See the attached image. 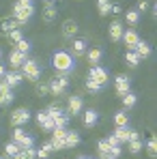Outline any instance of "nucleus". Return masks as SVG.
Here are the masks:
<instances>
[{"instance_id": "53", "label": "nucleus", "mask_w": 157, "mask_h": 159, "mask_svg": "<svg viewBox=\"0 0 157 159\" xmlns=\"http://www.w3.org/2000/svg\"><path fill=\"white\" fill-rule=\"evenodd\" d=\"M86 159H93V157H86Z\"/></svg>"}, {"instance_id": "47", "label": "nucleus", "mask_w": 157, "mask_h": 159, "mask_svg": "<svg viewBox=\"0 0 157 159\" xmlns=\"http://www.w3.org/2000/svg\"><path fill=\"white\" fill-rule=\"evenodd\" d=\"M4 73H7V69H4V65H2V62H0V80L4 78Z\"/></svg>"}, {"instance_id": "18", "label": "nucleus", "mask_w": 157, "mask_h": 159, "mask_svg": "<svg viewBox=\"0 0 157 159\" xmlns=\"http://www.w3.org/2000/svg\"><path fill=\"white\" fill-rule=\"evenodd\" d=\"M86 56H88V62L95 67V65H99V60H101V50H99V48L86 50Z\"/></svg>"}, {"instance_id": "5", "label": "nucleus", "mask_w": 157, "mask_h": 159, "mask_svg": "<svg viewBox=\"0 0 157 159\" xmlns=\"http://www.w3.org/2000/svg\"><path fill=\"white\" fill-rule=\"evenodd\" d=\"M88 78H90V80H95L97 84H101V86H104L105 82L110 80V75H108V71H105L104 67L95 65V67H90V73H88Z\"/></svg>"}, {"instance_id": "27", "label": "nucleus", "mask_w": 157, "mask_h": 159, "mask_svg": "<svg viewBox=\"0 0 157 159\" xmlns=\"http://www.w3.org/2000/svg\"><path fill=\"white\" fill-rule=\"evenodd\" d=\"M97 9H99V15H108L112 4H110V0H97Z\"/></svg>"}, {"instance_id": "12", "label": "nucleus", "mask_w": 157, "mask_h": 159, "mask_svg": "<svg viewBox=\"0 0 157 159\" xmlns=\"http://www.w3.org/2000/svg\"><path fill=\"white\" fill-rule=\"evenodd\" d=\"M2 80L13 88V86H20V84H22L24 75H22V73H17V71H9V73H4V78H2Z\"/></svg>"}, {"instance_id": "14", "label": "nucleus", "mask_w": 157, "mask_h": 159, "mask_svg": "<svg viewBox=\"0 0 157 159\" xmlns=\"http://www.w3.org/2000/svg\"><path fill=\"white\" fill-rule=\"evenodd\" d=\"M71 54H73V56L86 54V41H84V39H76V41L71 43Z\"/></svg>"}, {"instance_id": "22", "label": "nucleus", "mask_w": 157, "mask_h": 159, "mask_svg": "<svg viewBox=\"0 0 157 159\" xmlns=\"http://www.w3.org/2000/svg\"><path fill=\"white\" fill-rule=\"evenodd\" d=\"M62 32H65V37H73V34L78 32V24H76L73 20L65 22V26H62Z\"/></svg>"}, {"instance_id": "32", "label": "nucleus", "mask_w": 157, "mask_h": 159, "mask_svg": "<svg viewBox=\"0 0 157 159\" xmlns=\"http://www.w3.org/2000/svg\"><path fill=\"white\" fill-rule=\"evenodd\" d=\"M45 114H48L50 118H58V116H60V114H65V112H62L58 106H50L48 110H45Z\"/></svg>"}, {"instance_id": "31", "label": "nucleus", "mask_w": 157, "mask_h": 159, "mask_svg": "<svg viewBox=\"0 0 157 159\" xmlns=\"http://www.w3.org/2000/svg\"><path fill=\"white\" fill-rule=\"evenodd\" d=\"M140 22V13L138 11H127V24L129 26H136Z\"/></svg>"}, {"instance_id": "4", "label": "nucleus", "mask_w": 157, "mask_h": 159, "mask_svg": "<svg viewBox=\"0 0 157 159\" xmlns=\"http://www.w3.org/2000/svg\"><path fill=\"white\" fill-rule=\"evenodd\" d=\"M67 86H69V80H67V78H54L52 82L48 84L50 93H52V95H56V97H58V95H62V93L67 90Z\"/></svg>"}, {"instance_id": "38", "label": "nucleus", "mask_w": 157, "mask_h": 159, "mask_svg": "<svg viewBox=\"0 0 157 159\" xmlns=\"http://www.w3.org/2000/svg\"><path fill=\"white\" fill-rule=\"evenodd\" d=\"M86 88H88V90H90V93H99V90H101V84H97V82H95V80H86Z\"/></svg>"}, {"instance_id": "34", "label": "nucleus", "mask_w": 157, "mask_h": 159, "mask_svg": "<svg viewBox=\"0 0 157 159\" xmlns=\"http://www.w3.org/2000/svg\"><path fill=\"white\" fill-rule=\"evenodd\" d=\"M110 144L105 142V140H99V144H97V151H99V155H110Z\"/></svg>"}, {"instance_id": "10", "label": "nucleus", "mask_w": 157, "mask_h": 159, "mask_svg": "<svg viewBox=\"0 0 157 159\" xmlns=\"http://www.w3.org/2000/svg\"><path fill=\"white\" fill-rule=\"evenodd\" d=\"M121 37H123V24L118 22V20H114L112 24H110V41H121Z\"/></svg>"}, {"instance_id": "2", "label": "nucleus", "mask_w": 157, "mask_h": 159, "mask_svg": "<svg viewBox=\"0 0 157 159\" xmlns=\"http://www.w3.org/2000/svg\"><path fill=\"white\" fill-rule=\"evenodd\" d=\"M22 69H24V78H28V80H39V75H41V67H39V62L37 60H26L24 65H22Z\"/></svg>"}, {"instance_id": "30", "label": "nucleus", "mask_w": 157, "mask_h": 159, "mask_svg": "<svg viewBox=\"0 0 157 159\" xmlns=\"http://www.w3.org/2000/svg\"><path fill=\"white\" fill-rule=\"evenodd\" d=\"M140 151H142V142H140V138H136V140H129V153L138 155Z\"/></svg>"}, {"instance_id": "51", "label": "nucleus", "mask_w": 157, "mask_h": 159, "mask_svg": "<svg viewBox=\"0 0 157 159\" xmlns=\"http://www.w3.org/2000/svg\"><path fill=\"white\" fill-rule=\"evenodd\" d=\"M0 60H2V50H0Z\"/></svg>"}, {"instance_id": "42", "label": "nucleus", "mask_w": 157, "mask_h": 159, "mask_svg": "<svg viewBox=\"0 0 157 159\" xmlns=\"http://www.w3.org/2000/svg\"><path fill=\"white\" fill-rule=\"evenodd\" d=\"M105 142H108L110 146H121V142H118V138H116L114 133H112V135H108V138H105Z\"/></svg>"}, {"instance_id": "8", "label": "nucleus", "mask_w": 157, "mask_h": 159, "mask_svg": "<svg viewBox=\"0 0 157 159\" xmlns=\"http://www.w3.org/2000/svg\"><path fill=\"white\" fill-rule=\"evenodd\" d=\"M123 43L127 45V50H133L136 45H138V41H140V37H138V32L136 30H123Z\"/></svg>"}, {"instance_id": "13", "label": "nucleus", "mask_w": 157, "mask_h": 159, "mask_svg": "<svg viewBox=\"0 0 157 159\" xmlns=\"http://www.w3.org/2000/svg\"><path fill=\"white\" fill-rule=\"evenodd\" d=\"M82 112V97H71L69 99V106H67V114H80Z\"/></svg>"}, {"instance_id": "39", "label": "nucleus", "mask_w": 157, "mask_h": 159, "mask_svg": "<svg viewBox=\"0 0 157 159\" xmlns=\"http://www.w3.org/2000/svg\"><path fill=\"white\" fill-rule=\"evenodd\" d=\"M9 37H11V41H13V43H17V41H22V39H24V37H22V30H20V28H15L13 32H9Z\"/></svg>"}, {"instance_id": "29", "label": "nucleus", "mask_w": 157, "mask_h": 159, "mask_svg": "<svg viewBox=\"0 0 157 159\" xmlns=\"http://www.w3.org/2000/svg\"><path fill=\"white\" fill-rule=\"evenodd\" d=\"M136 101H138V99H136V95H133V93H127V95H123V106L127 107V110L136 106Z\"/></svg>"}, {"instance_id": "23", "label": "nucleus", "mask_w": 157, "mask_h": 159, "mask_svg": "<svg viewBox=\"0 0 157 159\" xmlns=\"http://www.w3.org/2000/svg\"><path fill=\"white\" fill-rule=\"evenodd\" d=\"M114 135L118 138L121 144H125V142L129 140V129H127V127H116V129H114Z\"/></svg>"}, {"instance_id": "48", "label": "nucleus", "mask_w": 157, "mask_h": 159, "mask_svg": "<svg viewBox=\"0 0 157 159\" xmlns=\"http://www.w3.org/2000/svg\"><path fill=\"white\" fill-rule=\"evenodd\" d=\"M0 106H4V97H2V93H0Z\"/></svg>"}, {"instance_id": "35", "label": "nucleus", "mask_w": 157, "mask_h": 159, "mask_svg": "<svg viewBox=\"0 0 157 159\" xmlns=\"http://www.w3.org/2000/svg\"><path fill=\"white\" fill-rule=\"evenodd\" d=\"M15 50H17V52H22V54H28L30 43H28L26 39H22V41H17V43H15Z\"/></svg>"}, {"instance_id": "3", "label": "nucleus", "mask_w": 157, "mask_h": 159, "mask_svg": "<svg viewBox=\"0 0 157 159\" xmlns=\"http://www.w3.org/2000/svg\"><path fill=\"white\" fill-rule=\"evenodd\" d=\"M32 13H35L32 7H22V4H15L13 7V15H15V22L17 24H26L28 20L32 17Z\"/></svg>"}, {"instance_id": "46", "label": "nucleus", "mask_w": 157, "mask_h": 159, "mask_svg": "<svg viewBox=\"0 0 157 159\" xmlns=\"http://www.w3.org/2000/svg\"><path fill=\"white\" fill-rule=\"evenodd\" d=\"M146 9H149V4H146V2H144V0H142V2H140V4H138V11H146Z\"/></svg>"}, {"instance_id": "45", "label": "nucleus", "mask_w": 157, "mask_h": 159, "mask_svg": "<svg viewBox=\"0 0 157 159\" xmlns=\"http://www.w3.org/2000/svg\"><path fill=\"white\" fill-rule=\"evenodd\" d=\"M17 4H22V7H32V0H17Z\"/></svg>"}, {"instance_id": "16", "label": "nucleus", "mask_w": 157, "mask_h": 159, "mask_svg": "<svg viewBox=\"0 0 157 159\" xmlns=\"http://www.w3.org/2000/svg\"><path fill=\"white\" fill-rule=\"evenodd\" d=\"M133 52L138 54L140 58H146V56H151V45L144 43V41H138V45L133 48Z\"/></svg>"}, {"instance_id": "17", "label": "nucleus", "mask_w": 157, "mask_h": 159, "mask_svg": "<svg viewBox=\"0 0 157 159\" xmlns=\"http://www.w3.org/2000/svg\"><path fill=\"white\" fill-rule=\"evenodd\" d=\"M65 144H67V148L78 146L80 144V133L78 131H67V135H65Z\"/></svg>"}, {"instance_id": "33", "label": "nucleus", "mask_w": 157, "mask_h": 159, "mask_svg": "<svg viewBox=\"0 0 157 159\" xmlns=\"http://www.w3.org/2000/svg\"><path fill=\"white\" fill-rule=\"evenodd\" d=\"M20 146H22V148H30V146H35V138L26 133V135H24V138L20 140Z\"/></svg>"}, {"instance_id": "21", "label": "nucleus", "mask_w": 157, "mask_h": 159, "mask_svg": "<svg viewBox=\"0 0 157 159\" xmlns=\"http://www.w3.org/2000/svg\"><path fill=\"white\" fill-rule=\"evenodd\" d=\"M125 62H127L129 67H138V62H140V56L133 52V50H127V52H125Z\"/></svg>"}, {"instance_id": "28", "label": "nucleus", "mask_w": 157, "mask_h": 159, "mask_svg": "<svg viewBox=\"0 0 157 159\" xmlns=\"http://www.w3.org/2000/svg\"><path fill=\"white\" fill-rule=\"evenodd\" d=\"M54 17H56V9H54V4H48L43 9V20L45 22H54Z\"/></svg>"}, {"instance_id": "52", "label": "nucleus", "mask_w": 157, "mask_h": 159, "mask_svg": "<svg viewBox=\"0 0 157 159\" xmlns=\"http://www.w3.org/2000/svg\"><path fill=\"white\" fill-rule=\"evenodd\" d=\"M78 159H86V157H78Z\"/></svg>"}, {"instance_id": "50", "label": "nucleus", "mask_w": 157, "mask_h": 159, "mask_svg": "<svg viewBox=\"0 0 157 159\" xmlns=\"http://www.w3.org/2000/svg\"><path fill=\"white\" fill-rule=\"evenodd\" d=\"M45 2H48V4H54V0H45Z\"/></svg>"}, {"instance_id": "44", "label": "nucleus", "mask_w": 157, "mask_h": 159, "mask_svg": "<svg viewBox=\"0 0 157 159\" xmlns=\"http://www.w3.org/2000/svg\"><path fill=\"white\" fill-rule=\"evenodd\" d=\"M45 118H48V114H45V110H43V112H39V114H37V123H39V125H41V123H43V120H45Z\"/></svg>"}, {"instance_id": "11", "label": "nucleus", "mask_w": 157, "mask_h": 159, "mask_svg": "<svg viewBox=\"0 0 157 159\" xmlns=\"http://www.w3.org/2000/svg\"><path fill=\"white\" fill-rule=\"evenodd\" d=\"M114 84H116V93H118L121 97L129 93V78H125V75H118V78L114 80Z\"/></svg>"}, {"instance_id": "9", "label": "nucleus", "mask_w": 157, "mask_h": 159, "mask_svg": "<svg viewBox=\"0 0 157 159\" xmlns=\"http://www.w3.org/2000/svg\"><path fill=\"white\" fill-rule=\"evenodd\" d=\"M24 62H26V54L17 52V50H13V52L9 54V65H11L13 69H20Z\"/></svg>"}, {"instance_id": "37", "label": "nucleus", "mask_w": 157, "mask_h": 159, "mask_svg": "<svg viewBox=\"0 0 157 159\" xmlns=\"http://www.w3.org/2000/svg\"><path fill=\"white\" fill-rule=\"evenodd\" d=\"M17 26H20V24H17L15 20H9V22H2V30H4V32H13V30H15Z\"/></svg>"}, {"instance_id": "6", "label": "nucleus", "mask_w": 157, "mask_h": 159, "mask_svg": "<svg viewBox=\"0 0 157 159\" xmlns=\"http://www.w3.org/2000/svg\"><path fill=\"white\" fill-rule=\"evenodd\" d=\"M28 120H30V112H28L26 107H20V110H15V112H13V116H11V123H13L15 127H22V125H26Z\"/></svg>"}, {"instance_id": "36", "label": "nucleus", "mask_w": 157, "mask_h": 159, "mask_svg": "<svg viewBox=\"0 0 157 159\" xmlns=\"http://www.w3.org/2000/svg\"><path fill=\"white\" fill-rule=\"evenodd\" d=\"M146 151H149L151 157H155V153H157V140L155 138H151V140L146 142Z\"/></svg>"}, {"instance_id": "43", "label": "nucleus", "mask_w": 157, "mask_h": 159, "mask_svg": "<svg viewBox=\"0 0 157 159\" xmlns=\"http://www.w3.org/2000/svg\"><path fill=\"white\" fill-rule=\"evenodd\" d=\"M48 90H50V88H48V84H37V93H39V95H45Z\"/></svg>"}, {"instance_id": "25", "label": "nucleus", "mask_w": 157, "mask_h": 159, "mask_svg": "<svg viewBox=\"0 0 157 159\" xmlns=\"http://www.w3.org/2000/svg\"><path fill=\"white\" fill-rule=\"evenodd\" d=\"M95 123H97V112H95V110L84 112V125H86V127H93Z\"/></svg>"}, {"instance_id": "7", "label": "nucleus", "mask_w": 157, "mask_h": 159, "mask_svg": "<svg viewBox=\"0 0 157 159\" xmlns=\"http://www.w3.org/2000/svg\"><path fill=\"white\" fill-rule=\"evenodd\" d=\"M65 135H67V129H54V138H52V148H54V151L67 148V144H65Z\"/></svg>"}, {"instance_id": "15", "label": "nucleus", "mask_w": 157, "mask_h": 159, "mask_svg": "<svg viewBox=\"0 0 157 159\" xmlns=\"http://www.w3.org/2000/svg\"><path fill=\"white\" fill-rule=\"evenodd\" d=\"M114 123H116V127H127V125H129V114H127L125 110L116 112V114H114Z\"/></svg>"}, {"instance_id": "41", "label": "nucleus", "mask_w": 157, "mask_h": 159, "mask_svg": "<svg viewBox=\"0 0 157 159\" xmlns=\"http://www.w3.org/2000/svg\"><path fill=\"white\" fill-rule=\"evenodd\" d=\"M24 135H26V131H24V129H20V127H17V129H15V131H13V142H17V144H20V140H22V138H24Z\"/></svg>"}, {"instance_id": "24", "label": "nucleus", "mask_w": 157, "mask_h": 159, "mask_svg": "<svg viewBox=\"0 0 157 159\" xmlns=\"http://www.w3.org/2000/svg\"><path fill=\"white\" fill-rule=\"evenodd\" d=\"M54 148H52V142H48V144H43L39 151H37V159H48L50 157V153H52Z\"/></svg>"}, {"instance_id": "26", "label": "nucleus", "mask_w": 157, "mask_h": 159, "mask_svg": "<svg viewBox=\"0 0 157 159\" xmlns=\"http://www.w3.org/2000/svg\"><path fill=\"white\" fill-rule=\"evenodd\" d=\"M67 123H69V116L67 114H60L58 118H54V129H67Z\"/></svg>"}, {"instance_id": "40", "label": "nucleus", "mask_w": 157, "mask_h": 159, "mask_svg": "<svg viewBox=\"0 0 157 159\" xmlns=\"http://www.w3.org/2000/svg\"><path fill=\"white\" fill-rule=\"evenodd\" d=\"M41 127H43L45 131H52V129H54V118H50V116H48V118L41 123Z\"/></svg>"}, {"instance_id": "19", "label": "nucleus", "mask_w": 157, "mask_h": 159, "mask_svg": "<svg viewBox=\"0 0 157 159\" xmlns=\"http://www.w3.org/2000/svg\"><path fill=\"white\" fill-rule=\"evenodd\" d=\"M20 148H22V146H20L17 142H7V144H4V155H7V157H15V155L20 153Z\"/></svg>"}, {"instance_id": "20", "label": "nucleus", "mask_w": 157, "mask_h": 159, "mask_svg": "<svg viewBox=\"0 0 157 159\" xmlns=\"http://www.w3.org/2000/svg\"><path fill=\"white\" fill-rule=\"evenodd\" d=\"M35 157H37L35 146H30V148H20V153L15 155V159H35Z\"/></svg>"}, {"instance_id": "1", "label": "nucleus", "mask_w": 157, "mask_h": 159, "mask_svg": "<svg viewBox=\"0 0 157 159\" xmlns=\"http://www.w3.org/2000/svg\"><path fill=\"white\" fill-rule=\"evenodd\" d=\"M52 65L54 69L58 71V73H71L73 69H76V62H73V56L69 52H56L52 56Z\"/></svg>"}, {"instance_id": "49", "label": "nucleus", "mask_w": 157, "mask_h": 159, "mask_svg": "<svg viewBox=\"0 0 157 159\" xmlns=\"http://www.w3.org/2000/svg\"><path fill=\"white\" fill-rule=\"evenodd\" d=\"M101 159H114L112 155H101Z\"/></svg>"}]
</instances>
